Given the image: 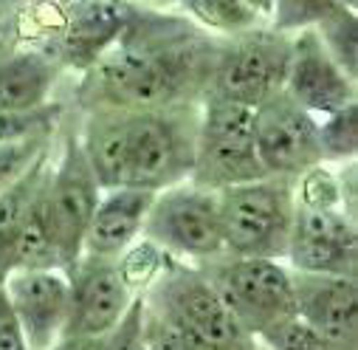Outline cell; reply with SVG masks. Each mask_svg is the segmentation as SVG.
I'll return each instance as SVG.
<instances>
[{"label": "cell", "instance_id": "cell-1", "mask_svg": "<svg viewBox=\"0 0 358 350\" xmlns=\"http://www.w3.org/2000/svg\"><path fill=\"white\" fill-rule=\"evenodd\" d=\"M201 74L187 23H147V12L130 15L122 40L87 71V94L96 111L141 113L172 108Z\"/></svg>", "mask_w": 358, "mask_h": 350}, {"label": "cell", "instance_id": "cell-2", "mask_svg": "<svg viewBox=\"0 0 358 350\" xmlns=\"http://www.w3.org/2000/svg\"><path fill=\"white\" fill-rule=\"evenodd\" d=\"M226 257L285 260L294 226V181L259 178L217 192Z\"/></svg>", "mask_w": 358, "mask_h": 350}, {"label": "cell", "instance_id": "cell-3", "mask_svg": "<svg viewBox=\"0 0 358 350\" xmlns=\"http://www.w3.org/2000/svg\"><path fill=\"white\" fill-rule=\"evenodd\" d=\"M144 300L209 350H259L257 339L243 330L198 266L166 257Z\"/></svg>", "mask_w": 358, "mask_h": 350}, {"label": "cell", "instance_id": "cell-4", "mask_svg": "<svg viewBox=\"0 0 358 350\" xmlns=\"http://www.w3.org/2000/svg\"><path fill=\"white\" fill-rule=\"evenodd\" d=\"M268 178L254 144V108L206 94L198 113L195 164L189 181L209 192Z\"/></svg>", "mask_w": 358, "mask_h": 350}, {"label": "cell", "instance_id": "cell-5", "mask_svg": "<svg viewBox=\"0 0 358 350\" xmlns=\"http://www.w3.org/2000/svg\"><path fill=\"white\" fill-rule=\"evenodd\" d=\"M127 187L164 192L187 184L195 164L198 116L187 119L175 108L124 113Z\"/></svg>", "mask_w": 358, "mask_h": 350}, {"label": "cell", "instance_id": "cell-6", "mask_svg": "<svg viewBox=\"0 0 358 350\" xmlns=\"http://www.w3.org/2000/svg\"><path fill=\"white\" fill-rule=\"evenodd\" d=\"M217 297L226 302L231 316L254 339L285 319L296 316L294 274L280 260L251 257H217L198 266Z\"/></svg>", "mask_w": 358, "mask_h": 350}, {"label": "cell", "instance_id": "cell-7", "mask_svg": "<svg viewBox=\"0 0 358 350\" xmlns=\"http://www.w3.org/2000/svg\"><path fill=\"white\" fill-rule=\"evenodd\" d=\"M141 240H147L164 257L187 262V266H206L223 257L226 248L217 192L195 187L192 181L155 192Z\"/></svg>", "mask_w": 358, "mask_h": 350}, {"label": "cell", "instance_id": "cell-8", "mask_svg": "<svg viewBox=\"0 0 358 350\" xmlns=\"http://www.w3.org/2000/svg\"><path fill=\"white\" fill-rule=\"evenodd\" d=\"M99 198H102V187L96 184L91 167H87L79 136H68L59 158L51 164V175L43 195L45 220L57 246L59 269L65 274L76 266L85 251V234Z\"/></svg>", "mask_w": 358, "mask_h": 350}, {"label": "cell", "instance_id": "cell-9", "mask_svg": "<svg viewBox=\"0 0 358 350\" xmlns=\"http://www.w3.org/2000/svg\"><path fill=\"white\" fill-rule=\"evenodd\" d=\"M291 59V37L262 29L237 37L217 54L209 74V94L257 108L282 91Z\"/></svg>", "mask_w": 358, "mask_h": 350}, {"label": "cell", "instance_id": "cell-10", "mask_svg": "<svg viewBox=\"0 0 358 350\" xmlns=\"http://www.w3.org/2000/svg\"><path fill=\"white\" fill-rule=\"evenodd\" d=\"M254 144L268 178L296 181L322 164L319 122L282 91L254 108Z\"/></svg>", "mask_w": 358, "mask_h": 350}, {"label": "cell", "instance_id": "cell-11", "mask_svg": "<svg viewBox=\"0 0 358 350\" xmlns=\"http://www.w3.org/2000/svg\"><path fill=\"white\" fill-rule=\"evenodd\" d=\"M282 262L294 274L355 280L358 274L355 220L341 209H308L294 204V226Z\"/></svg>", "mask_w": 358, "mask_h": 350}, {"label": "cell", "instance_id": "cell-12", "mask_svg": "<svg viewBox=\"0 0 358 350\" xmlns=\"http://www.w3.org/2000/svg\"><path fill=\"white\" fill-rule=\"evenodd\" d=\"M71 283V311L65 325V339H102L119 319L127 314L136 300L119 260H102L82 254L79 262L68 272Z\"/></svg>", "mask_w": 358, "mask_h": 350}, {"label": "cell", "instance_id": "cell-13", "mask_svg": "<svg viewBox=\"0 0 358 350\" xmlns=\"http://www.w3.org/2000/svg\"><path fill=\"white\" fill-rule=\"evenodd\" d=\"M282 94L319 122L347 105H355V79H350L333 62L316 31L305 29L291 37V59Z\"/></svg>", "mask_w": 358, "mask_h": 350}, {"label": "cell", "instance_id": "cell-14", "mask_svg": "<svg viewBox=\"0 0 358 350\" xmlns=\"http://www.w3.org/2000/svg\"><path fill=\"white\" fill-rule=\"evenodd\" d=\"M29 350H54L65 339L71 283L59 269L15 272L3 283Z\"/></svg>", "mask_w": 358, "mask_h": 350}, {"label": "cell", "instance_id": "cell-15", "mask_svg": "<svg viewBox=\"0 0 358 350\" xmlns=\"http://www.w3.org/2000/svg\"><path fill=\"white\" fill-rule=\"evenodd\" d=\"M294 294H296V319L313 328L336 350H355L358 280L294 274Z\"/></svg>", "mask_w": 358, "mask_h": 350}, {"label": "cell", "instance_id": "cell-16", "mask_svg": "<svg viewBox=\"0 0 358 350\" xmlns=\"http://www.w3.org/2000/svg\"><path fill=\"white\" fill-rule=\"evenodd\" d=\"M155 192L122 187L102 192L96 212L91 218L85 234V251L87 257L102 260H122L144 234V220L152 206Z\"/></svg>", "mask_w": 358, "mask_h": 350}, {"label": "cell", "instance_id": "cell-17", "mask_svg": "<svg viewBox=\"0 0 358 350\" xmlns=\"http://www.w3.org/2000/svg\"><path fill=\"white\" fill-rule=\"evenodd\" d=\"M133 6L122 4H82L71 9V18L62 29L59 57L65 65L91 71L127 31Z\"/></svg>", "mask_w": 358, "mask_h": 350}, {"label": "cell", "instance_id": "cell-18", "mask_svg": "<svg viewBox=\"0 0 358 350\" xmlns=\"http://www.w3.org/2000/svg\"><path fill=\"white\" fill-rule=\"evenodd\" d=\"M59 65L51 54L20 48L0 57V113H34L51 105Z\"/></svg>", "mask_w": 358, "mask_h": 350}, {"label": "cell", "instance_id": "cell-19", "mask_svg": "<svg viewBox=\"0 0 358 350\" xmlns=\"http://www.w3.org/2000/svg\"><path fill=\"white\" fill-rule=\"evenodd\" d=\"M82 153L87 158L102 192L127 187V133L124 113L119 111H94L85 130L79 133Z\"/></svg>", "mask_w": 358, "mask_h": 350}, {"label": "cell", "instance_id": "cell-20", "mask_svg": "<svg viewBox=\"0 0 358 350\" xmlns=\"http://www.w3.org/2000/svg\"><path fill=\"white\" fill-rule=\"evenodd\" d=\"M51 147L34 158V164L12 181L6 190H0V283H6L12 274V248L17 240L20 226L26 223V215L37 195L43 192L48 172H51Z\"/></svg>", "mask_w": 358, "mask_h": 350}, {"label": "cell", "instance_id": "cell-21", "mask_svg": "<svg viewBox=\"0 0 358 350\" xmlns=\"http://www.w3.org/2000/svg\"><path fill=\"white\" fill-rule=\"evenodd\" d=\"M184 15L217 34H226L231 40L262 31L265 20L271 18V6L257 4H223V0H192L184 4Z\"/></svg>", "mask_w": 358, "mask_h": 350}, {"label": "cell", "instance_id": "cell-22", "mask_svg": "<svg viewBox=\"0 0 358 350\" xmlns=\"http://www.w3.org/2000/svg\"><path fill=\"white\" fill-rule=\"evenodd\" d=\"M319 43L333 57V62L350 76L358 79V18L352 6L327 4L324 15L313 26Z\"/></svg>", "mask_w": 358, "mask_h": 350}, {"label": "cell", "instance_id": "cell-23", "mask_svg": "<svg viewBox=\"0 0 358 350\" xmlns=\"http://www.w3.org/2000/svg\"><path fill=\"white\" fill-rule=\"evenodd\" d=\"M319 153L322 164H350L358 155V105H347L319 119Z\"/></svg>", "mask_w": 358, "mask_h": 350}, {"label": "cell", "instance_id": "cell-24", "mask_svg": "<svg viewBox=\"0 0 358 350\" xmlns=\"http://www.w3.org/2000/svg\"><path fill=\"white\" fill-rule=\"evenodd\" d=\"M62 108L57 102L34 111V113H0V144H15L29 139H51Z\"/></svg>", "mask_w": 358, "mask_h": 350}, {"label": "cell", "instance_id": "cell-25", "mask_svg": "<svg viewBox=\"0 0 358 350\" xmlns=\"http://www.w3.org/2000/svg\"><path fill=\"white\" fill-rule=\"evenodd\" d=\"M259 350H336L302 319H285L257 336Z\"/></svg>", "mask_w": 358, "mask_h": 350}, {"label": "cell", "instance_id": "cell-26", "mask_svg": "<svg viewBox=\"0 0 358 350\" xmlns=\"http://www.w3.org/2000/svg\"><path fill=\"white\" fill-rule=\"evenodd\" d=\"M144 319H147V300L144 294H136L119 325L108 336H102V350H147Z\"/></svg>", "mask_w": 358, "mask_h": 350}, {"label": "cell", "instance_id": "cell-27", "mask_svg": "<svg viewBox=\"0 0 358 350\" xmlns=\"http://www.w3.org/2000/svg\"><path fill=\"white\" fill-rule=\"evenodd\" d=\"M144 333H147V350H209L192 333H187L181 325H175L164 314L152 311L150 305H147Z\"/></svg>", "mask_w": 358, "mask_h": 350}, {"label": "cell", "instance_id": "cell-28", "mask_svg": "<svg viewBox=\"0 0 358 350\" xmlns=\"http://www.w3.org/2000/svg\"><path fill=\"white\" fill-rule=\"evenodd\" d=\"M51 147V139H29V141H15V144H0V190H6L12 181L34 164L40 153Z\"/></svg>", "mask_w": 358, "mask_h": 350}, {"label": "cell", "instance_id": "cell-29", "mask_svg": "<svg viewBox=\"0 0 358 350\" xmlns=\"http://www.w3.org/2000/svg\"><path fill=\"white\" fill-rule=\"evenodd\" d=\"M0 350H29L3 283H0Z\"/></svg>", "mask_w": 358, "mask_h": 350}, {"label": "cell", "instance_id": "cell-30", "mask_svg": "<svg viewBox=\"0 0 358 350\" xmlns=\"http://www.w3.org/2000/svg\"><path fill=\"white\" fill-rule=\"evenodd\" d=\"M54 350H102V339H62Z\"/></svg>", "mask_w": 358, "mask_h": 350}, {"label": "cell", "instance_id": "cell-31", "mask_svg": "<svg viewBox=\"0 0 358 350\" xmlns=\"http://www.w3.org/2000/svg\"><path fill=\"white\" fill-rule=\"evenodd\" d=\"M6 54V48H3V40H0V57H3Z\"/></svg>", "mask_w": 358, "mask_h": 350}]
</instances>
